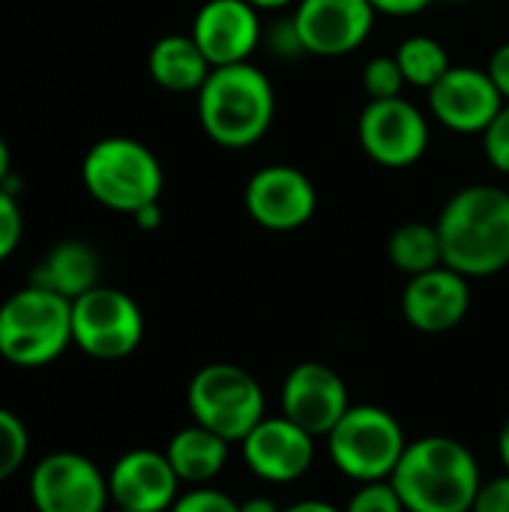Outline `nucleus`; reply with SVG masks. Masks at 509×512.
I'll list each match as a JSON object with an SVG mask.
<instances>
[{
    "instance_id": "f257e3e1",
    "label": "nucleus",
    "mask_w": 509,
    "mask_h": 512,
    "mask_svg": "<svg viewBox=\"0 0 509 512\" xmlns=\"http://www.w3.org/2000/svg\"><path fill=\"white\" fill-rule=\"evenodd\" d=\"M438 237L444 264L468 279L495 276L509 267V192L474 183L459 189L441 210Z\"/></svg>"
},
{
    "instance_id": "f03ea898",
    "label": "nucleus",
    "mask_w": 509,
    "mask_h": 512,
    "mask_svg": "<svg viewBox=\"0 0 509 512\" xmlns=\"http://www.w3.org/2000/svg\"><path fill=\"white\" fill-rule=\"evenodd\" d=\"M390 483L408 512H471L483 477L462 441L429 435L405 447Z\"/></svg>"
},
{
    "instance_id": "7ed1b4c3",
    "label": "nucleus",
    "mask_w": 509,
    "mask_h": 512,
    "mask_svg": "<svg viewBox=\"0 0 509 512\" xmlns=\"http://www.w3.org/2000/svg\"><path fill=\"white\" fill-rule=\"evenodd\" d=\"M273 114V84L252 63L216 66L198 90V120L207 138L228 150H243L261 141Z\"/></svg>"
},
{
    "instance_id": "20e7f679",
    "label": "nucleus",
    "mask_w": 509,
    "mask_h": 512,
    "mask_svg": "<svg viewBox=\"0 0 509 512\" xmlns=\"http://www.w3.org/2000/svg\"><path fill=\"white\" fill-rule=\"evenodd\" d=\"M72 345V300L24 285L0 303V357L21 369L54 363Z\"/></svg>"
},
{
    "instance_id": "39448f33",
    "label": "nucleus",
    "mask_w": 509,
    "mask_h": 512,
    "mask_svg": "<svg viewBox=\"0 0 509 512\" xmlns=\"http://www.w3.org/2000/svg\"><path fill=\"white\" fill-rule=\"evenodd\" d=\"M81 180L102 207L129 216L147 204H156L165 183L153 150L123 135L102 138L87 150L81 162Z\"/></svg>"
},
{
    "instance_id": "423d86ee",
    "label": "nucleus",
    "mask_w": 509,
    "mask_h": 512,
    "mask_svg": "<svg viewBox=\"0 0 509 512\" xmlns=\"http://www.w3.org/2000/svg\"><path fill=\"white\" fill-rule=\"evenodd\" d=\"M189 414L198 426L222 435L228 444L240 441L267 417L264 390L252 372L234 363H210L189 381Z\"/></svg>"
},
{
    "instance_id": "0eeeda50",
    "label": "nucleus",
    "mask_w": 509,
    "mask_h": 512,
    "mask_svg": "<svg viewBox=\"0 0 509 512\" xmlns=\"http://www.w3.org/2000/svg\"><path fill=\"white\" fill-rule=\"evenodd\" d=\"M405 447L408 441L399 420L378 405H351L327 435L333 465L357 483L390 480Z\"/></svg>"
},
{
    "instance_id": "6e6552de",
    "label": "nucleus",
    "mask_w": 509,
    "mask_h": 512,
    "mask_svg": "<svg viewBox=\"0 0 509 512\" xmlns=\"http://www.w3.org/2000/svg\"><path fill=\"white\" fill-rule=\"evenodd\" d=\"M144 339L138 303L108 285H96L72 300V345L93 360H123Z\"/></svg>"
},
{
    "instance_id": "1a4fd4ad",
    "label": "nucleus",
    "mask_w": 509,
    "mask_h": 512,
    "mask_svg": "<svg viewBox=\"0 0 509 512\" xmlns=\"http://www.w3.org/2000/svg\"><path fill=\"white\" fill-rule=\"evenodd\" d=\"M30 501L36 512H105L108 477L81 453H48L30 474Z\"/></svg>"
},
{
    "instance_id": "9d476101",
    "label": "nucleus",
    "mask_w": 509,
    "mask_h": 512,
    "mask_svg": "<svg viewBox=\"0 0 509 512\" xmlns=\"http://www.w3.org/2000/svg\"><path fill=\"white\" fill-rule=\"evenodd\" d=\"M366 156L384 168H408L429 147V120L408 99H369L357 123Z\"/></svg>"
},
{
    "instance_id": "9b49d317",
    "label": "nucleus",
    "mask_w": 509,
    "mask_h": 512,
    "mask_svg": "<svg viewBox=\"0 0 509 512\" xmlns=\"http://www.w3.org/2000/svg\"><path fill=\"white\" fill-rule=\"evenodd\" d=\"M375 24L369 0H300L291 33L300 51L315 57H342L357 51Z\"/></svg>"
},
{
    "instance_id": "f8f14e48",
    "label": "nucleus",
    "mask_w": 509,
    "mask_h": 512,
    "mask_svg": "<svg viewBox=\"0 0 509 512\" xmlns=\"http://www.w3.org/2000/svg\"><path fill=\"white\" fill-rule=\"evenodd\" d=\"M249 216L267 231L303 228L318 207L315 183L291 165H267L249 177L243 192Z\"/></svg>"
},
{
    "instance_id": "ddd939ff",
    "label": "nucleus",
    "mask_w": 509,
    "mask_h": 512,
    "mask_svg": "<svg viewBox=\"0 0 509 512\" xmlns=\"http://www.w3.org/2000/svg\"><path fill=\"white\" fill-rule=\"evenodd\" d=\"M348 408L351 399L342 375L324 363H300L282 384V414L312 438H327Z\"/></svg>"
},
{
    "instance_id": "4468645a",
    "label": "nucleus",
    "mask_w": 509,
    "mask_h": 512,
    "mask_svg": "<svg viewBox=\"0 0 509 512\" xmlns=\"http://www.w3.org/2000/svg\"><path fill=\"white\" fill-rule=\"evenodd\" d=\"M429 108L441 126L462 135H483L504 108V96L489 72L477 66H450L429 90Z\"/></svg>"
},
{
    "instance_id": "2eb2a0df",
    "label": "nucleus",
    "mask_w": 509,
    "mask_h": 512,
    "mask_svg": "<svg viewBox=\"0 0 509 512\" xmlns=\"http://www.w3.org/2000/svg\"><path fill=\"white\" fill-rule=\"evenodd\" d=\"M243 459L267 483H294L315 462V438L282 417H264L243 438Z\"/></svg>"
},
{
    "instance_id": "dca6fc26",
    "label": "nucleus",
    "mask_w": 509,
    "mask_h": 512,
    "mask_svg": "<svg viewBox=\"0 0 509 512\" xmlns=\"http://www.w3.org/2000/svg\"><path fill=\"white\" fill-rule=\"evenodd\" d=\"M108 492L117 510L171 512L180 498V477L165 453L129 450L114 462L108 474Z\"/></svg>"
},
{
    "instance_id": "f3484780",
    "label": "nucleus",
    "mask_w": 509,
    "mask_h": 512,
    "mask_svg": "<svg viewBox=\"0 0 509 512\" xmlns=\"http://www.w3.org/2000/svg\"><path fill=\"white\" fill-rule=\"evenodd\" d=\"M471 309L468 276L441 264L420 276H411L402 291V315L420 333H450Z\"/></svg>"
},
{
    "instance_id": "a211bd4d",
    "label": "nucleus",
    "mask_w": 509,
    "mask_h": 512,
    "mask_svg": "<svg viewBox=\"0 0 509 512\" xmlns=\"http://www.w3.org/2000/svg\"><path fill=\"white\" fill-rule=\"evenodd\" d=\"M192 39L213 69L249 63L261 39L258 9L249 0H207L192 21Z\"/></svg>"
},
{
    "instance_id": "6ab92c4d",
    "label": "nucleus",
    "mask_w": 509,
    "mask_h": 512,
    "mask_svg": "<svg viewBox=\"0 0 509 512\" xmlns=\"http://www.w3.org/2000/svg\"><path fill=\"white\" fill-rule=\"evenodd\" d=\"M99 276H102V261L90 243L60 240L33 267L30 285L54 291L66 300H78L81 294H87L90 288L99 285Z\"/></svg>"
},
{
    "instance_id": "aec40b11",
    "label": "nucleus",
    "mask_w": 509,
    "mask_h": 512,
    "mask_svg": "<svg viewBox=\"0 0 509 512\" xmlns=\"http://www.w3.org/2000/svg\"><path fill=\"white\" fill-rule=\"evenodd\" d=\"M147 69L150 78L171 90V93H198L201 84L207 81V75L213 72L210 60L204 57V51L198 48V42L183 33H171L162 36L147 57Z\"/></svg>"
},
{
    "instance_id": "412c9836",
    "label": "nucleus",
    "mask_w": 509,
    "mask_h": 512,
    "mask_svg": "<svg viewBox=\"0 0 509 512\" xmlns=\"http://www.w3.org/2000/svg\"><path fill=\"white\" fill-rule=\"evenodd\" d=\"M228 447L231 444L222 435L210 432L207 426L192 423L168 441L165 456H168L171 468L177 471L180 483L207 486L228 465Z\"/></svg>"
},
{
    "instance_id": "4be33fe9",
    "label": "nucleus",
    "mask_w": 509,
    "mask_h": 512,
    "mask_svg": "<svg viewBox=\"0 0 509 512\" xmlns=\"http://www.w3.org/2000/svg\"><path fill=\"white\" fill-rule=\"evenodd\" d=\"M387 255H390L396 270L408 273V279L444 264V249H441L438 228L429 225V222H405V225H399L387 240Z\"/></svg>"
},
{
    "instance_id": "5701e85b",
    "label": "nucleus",
    "mask_w": 509,
    "mask_h": 512,
    "mask_svg": "<svg viewBox=\"0 0 509 512\" xmlns=\"http://www.w3.org/2000/svg\"><path fill=\"white\" fill-rule=\"evenodd\" d=\"M396 60L402 66V75L408 84L414 87H423V90H432L444 75L447 69L453 66L444 45L432 36H408L399 51H396Z\"/></svg>"
},
{
    "instance_id": "b1692460",
    "label": "nucleus",
    "mask_w": 509,
    "mask_h": 512,
    "mask_svg": "<svg viewBox=\"0 0 509 512\" xmlns=\"http://www.w3.org/2000/svg\"><path fill=\"white\" fill-rule=\"evenodd\" d=\"M30 453V435L18 414L0 408V483L9 480Z\"/></svg>"
},
{
    "instance_id": "393cba45",
    "label": "nucleus",
    "mask_w": 509,
    "mask_h": 512,
    "mask_svg": "<svg viewBox=\"0 0 509 512\" xmlns=\"http://www.w3.org/2000/svg\"><path fill=\"white\" fill-rule=\"evenodd\" d=\"M405 75L402 66L393 57H372L363 69V90L369 99H396L405 90Z\"/></svg>"
},
{
    "instance_id": "a878e982",
    "label": "nucleus",
    "mask_w": 509,
    "mask_h": 512,
    "mask_svg": "<svg viewBox=\"0 0 509 512\" xmlns=\"http://www.w3.org/2000/svg\"><path fill=\"white\" fill-rule=\"evenodd\" d=\"M345 512H408L396 486L390 480H378V483H363L360 492H354V498L348 501Z\"/></svg>"
},
{
    "instance_id": "bb28decb",
    "label": "nucleus",
    "mask_w": 509,
    "mask_h": 512,
    "mask_svg": "<svg viewBox=\"0 0 509 512\" xmlns=\"http://www.w3.org/2000/svg\"><path fill=\"white\" fill-rule=\"evenodd\" d=\"M21 231H24V219H21V207L15 201V192L0 186V261H6L18 249Z\"/></svg>"
},
{
    "instance_id": "cd10ccee",
    "label": "nucleus",
    "mask_w": 509,
    "mask_h": 512,
    "mask_svg": "<svg viewBox=\"0 0 509 512\" xmlns=\"http://www.w3.org/2000/svg\"><path fill=\"white\" fill-rule=\"evenodd\" d=\"M171 512H240V504L219 489L195 486L192 492H186L174 501Z\"/></svg>"
},
{
    "instance_id": "c85d7f7f",
    "label": "nucleus",
    "mask_w": 509,
    "mask_h": 512,
    "mask_svg": "<svg viewBox=\"0 0 509 512\" xmlns=\"http://www.w3.org/2000/svg\"><path fill=\"white\" fill-rule=\"evenodd\" d=\"M483 150H486L489 162L509 177V102H504V108L498 111L492 126L483 132Z\"/></svg>"
},
{
    "instance_id": "c756f323",
    "label": "nucleus",
    "mask_w": 509,
    "mask_h": 512,
    "mask_svg": "<svg viewBox=\"0 0 509 512\" xmlns=\"http://www.w3.org/2000/svg\"><path fill=\"white\" fill-rule=\"evenodd\" d=\"M471 512H509V471L480 486Z\"/></svg>"
},
{
    "instance_id": "7c9ffc66",
    "label": "nucleus",
    "mask_w": 509,
    "mask_h": 512,
    "mask_svg": "<svg viewBox=\"0 0 509 512\" xmlns=\"http://www.w3.org/2000/svg\"><path fill=\"white\" fill-rule=\"evenodd\" d=\"M486 72L492 75V81H495L498 93L504 96V102H509V42L495 48V54H492Z\"/></svg>"
},
{
    "instance_id": "2f4dec72",
    "label": "nucleus",
    "mask_w": 509,
    "mask_h": 512,
    "mask_svg": "<svg viewBox=\"0 0 509 512\" xmlns=\"http://www.w3.org/2000/svg\"><path fill=\"white\" fill-rule=\"evenodd\" d=\"M375 6V12H387V15H417L426 6H432V0H369Z\"/></svg>"
},
{
    "instance_id": "473e14b6",
    "label": "nucleus",
    "mask_w": 509,
    "mask_h": 512,
    "mask_svg": "<svg viewBox=\"0 0 509 512\" xmlns=\"http://www.w3.org/2000/svg\"><path fill=\"white\" fill-rule=\"evenodd\" d=\"M135 216V222H138V228H156L159 222H162V210H159V201L156 204H147V207H141L138 213H132Z\"/></svg>"
},
{
    "instance_id": "72a5a7b5",
    "label": "nucleus",
    "mask_w": 509,
    "mask_h": 512,
    "mask_svg": "<svg viewBox=\"0 0 509 512\" xmlns=\"http://www.w3.org/2000/svg\"><path fill=\"white\" fill-rule=\"evenodd\" d=\"M282 512H345V510H336L333 504H327V501H300V504H294V507H288V510Z\"/></svg>"
},
{
    "instance_id": "f704fd0d",
    "label": "nucleus",
    "mask_w": 509,
    "mask_h": 512,
    "mask_svg": "<svg viewBox=\"0 0 509 512\" xmlns=\"http://www.w3.org/2000/svg\"><path fill=\"white\" fill-rule=\"evenodd\" d=\"M240 512H282L270 498H249L240 504Z\"/></svg>"
},
{
    "instance_id": "c9c22d12",
    "label": "nucleus",
    "mask_w": 509,
    "mask_h": 512,
    "mask_svg": "<svg viewBox=\"0 0 509 512\" xmlns=\"http://www.w3.org/2000/svg\"><path fill=\"white\" fill-rule=\"evenodd\" d=\"M9 168H12V153H9V144L0 138V186H6V180H9Z\"/></svg>"
},
{
    "instance_id": "e433bc0d",
    "label": "nucleus",
    "mask_w": 509,
    "mask_h": 512,
    "mask_svg": "<svg viewBox=\"0 0 509 512\" xmlns=\"http://www.w3.org/2000/svg\"><path fill=\"white\" fill-rule=\"evenodd\" d=\"M498 453H501L504 468L509 471V417H507V423H504V429H501V438H498Z\"/></svg>"
},
{
    "instance_id": "4c0bfd02",
    "label": "nucleus",
    "mask_w": 509,
    "mask_h": 512,
    "mask_svg": "<svg viewBox=\"0 0 509 512\" xmlns=\"http://www.w3.org/2000/svg\"><path fill=\"white\" fill-rule=\"evenodd\" d=\"M255 9H285V6H291L294 0H249Z\"/></svg>"
},
{
    "instance_id": "58836bf2",
    "label": "nucleus",
    "mask_w": 509,
    "mask_h": 512,
    "mask_svg": "<svg viewBox=\"0 0 509 512\" xmlns=\"http://www.w3.org/2000/svg\"><path fill=\"white\" fill-rule=\"evenodd\" d=\"M450 3H468V0H450Z\"/></svg>"
},
{
    "instance_id": "ea45409f",
    "label": "nucleus",
    "mask_w": 509,
    "mask_h": 512,
    "mask_svg": "<svg viewBox=\"0 0 509 512\" xmlns=\"http://www.w3.org/2000/svg\"><path fill=\"white\" fill-rule=\"evenodd\" d=\"M114 512H129V510H114Z\"/></svg>"
}]
</instances>
